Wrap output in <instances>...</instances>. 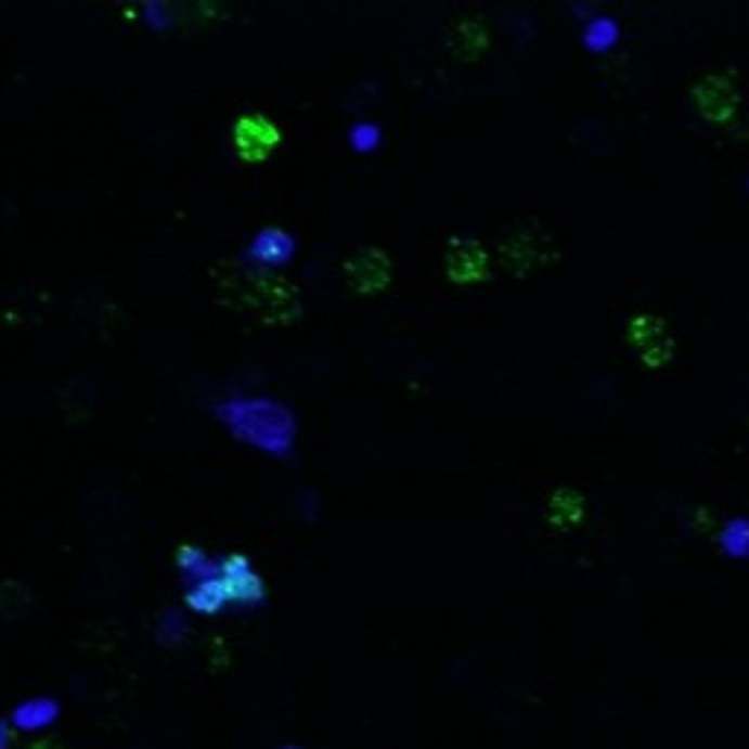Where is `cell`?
Masks as SVG:
<instances>
[{
  "mask_svg": "<svg viewBox=\"0 0 749 749\" xmlns=\"http://www.w3.org/2000/svg\"><path fill=\"white\" fill-rule=\"evenodd\" d=\"M583 518V498L571 489H559L547 504V521L559 527H571Z\"/></svg>",
  "mask_w": 749,
  "mask_h": 749,
  "instance_id": "obj_11",
  "label": "cell"
},
{
  "mask_svg": "<svg viewBox=\"0 0 749 749\" xmlns=\"http://www.w3.org/2000/svg\"><path fill=\"white\" fill-rule=\"evenodd\" d=\"M671 351H673V343H671V337L664 334L662 340H656V343H650V346H644L642 361L647 363V366H662V363L671 361Z\"/></svg>",
  "mask_w": 749,
  "mask_h": 749,
  "instance_id": "obj_14",
  "label": "cell"
},
{
  "mask_svg": "<svg viewBox=\"0 0 749 749\" xmlns=\"http://www.w3.org/2000/svg\"><path fill=\"white\" fill-rule=\"evenodd\" d=\"M498 255H501V261H504L509 273L527 275L554 261L556 244L554 237L539 225H516L513 232H506L501 237Z\"/></svg>",
  "mask_w": 749,
  "mask_h": 749,
  "instance_id": "obj_2",
  "label": "cell"
},
{
  "mask_svg": "<svg viewBox=\"0 0 749 749\" xmlns=\"http://www.w3.org/2000/svg\"><path fill=\"white\" fill-rule=\"evenodd\" d=\"M229 601L225 594V585L220 583V577H208V580H199V583L188 592L185 604L194 609V612H217L220 606Z\"/></svg>",
  "mask_w": 749,
  "mask_h": 749,
  "instance_id": "obj_10",
  "label": "cell"
},
{
  "mask_svg": "<svg viewBox=\"0 0 749 749\" xmlns=\"http://www.w3.org/2000/svg\"><path fill=\"white\" fill-rule=\"evenodd\" d=\"M56 718H59L56 700L39 697V700H29V702H24V706H18L15 714H12L10 726H15V729H21V732H39V729H48L50 723L56 721Z\"/></svg>",
  "mask_w": 749,
  "mask_h": 749,
  "instance_id": "obj_9",
  "label": "cell"
},
{
  "mask_svg": "<svg viewBox=\"0 0 749 749\" xmlns=\"http://www.w3.org/2000/svg\"><path fill=\"white\" fill-rule=\"evenodd\" d=\"M217 577L225 585L229 601H234V604H258L263 597L261 577L255 574L246 556H229L225 563H220Z\"/></svg>",
  "mask_w": 749,
  "mask_h": 749,
  "instance_id": "obj_6",
  "label": "cell"
},
{
  "mask_svg": "<svg viewBox=\"0 0 749 749\" xmlns=\"http://www.w3.org/2000/svg\"><path fill=\"white\" fill-rule=\"evenodd\" d=\"M445 270L457 284L480 282L489 273V255L472 237H451L445 246Z\"/></svg>",
  "mask_w": 749,
  "mask_h": 749,
  "instance_id": "obj_4",
  "label": "cell"
},
{
  "mask_svg": "<svg viewBox=\"0 0 749 749\" xmlns=\"http://www.w3.org/2000/svg\"><path fill=\"white\" fill-rule=\"evenodd\" d=\"M179 568L188 571V574H203V580L211 577V563H208V556L199 547H182L179 551Z\"/></svg>",
  "mask_w": 749,
  "mask_h": 749,
  "instance_id": "obj_13",
  "label": "cell"
},
{
  "mask_svg": "<svg viewBox=\"0 0 749 749\" xmlns=\"http://www.w3.org/2000/svg\"><path fill=\"white\" fill-rule=\"evenodd\" d=\"M343 273H346V282L351 284V290L375 293L380 287H387L392 267H389L387 253H380L375 246H366V249H358L351 255L346 267H343Z\"/></svg>",
  "mask_w": 749,
  "mask_h": 749,
  "instance_id": "obj_3",
  "label": "cell"
},
{
  "mask_svg": "<svg viewBox=\"0 0 749 749\" xmlns=\"http://www.w3.org/2000/svg\"><path fill=\"white\" fill-rule=\"evenodd\" d=\"M282 749H299V747H282Z\"/></svg>",
  "mask_w": 749,
  "mask_h": 749,
  "instance_id": "obj_15",
  "label": "cell"
},
{
  "mask_svg": "<svg viewBox=\"0 0 749 749\" xmlns=\"http://www.w3.org/2000/svg\"><path fill=\"white\" fill-rule=\"evenodd\" d=\"M211 284L215 293L229 308L249 313L255 320L284 325L302 313L299 290L284 275L267 270V267H249V263L220 258L211 267Z\"/></svg>",
  "mask_w": 749,
  "mask_h": 749,
  "instance_id": "obj_1",
  "label": "cell"
},
{
  "mask_svg": "<svg viewBox=\"0 0 749 749\" xmlns=\"http://www.w3.org/2000/svg\"><path fill=\"white\" fill-rule=\"evenodd\" d=\"M487 24H483V18H475V15L457 18L448 27V48L460 59H477L487 50Z\"/></svg>",
  "mask_w": 749,
  "mask_h": 749,
  "instance_id": "obj_8",
  "label": "cell"
},
{
  "mask_svg": "<svg viewBox=\"0 0 749 749\" xmlns=\"http://www.w3.org/2000/svg\"><path fill=\"white\" fill-rule=\"evenodd\" d=\"M662 320H656L650 313H642V317H635V320L630 322V343H635L638 349H644V346H650V343L656 340H662Z\"/></svg>",
  "mask_w": 749,
  "mask_h": 749,
  "instance_id": "obj_12",
  "label": "cell"
},
{
  "mask_svg": "<svg viewBox=\"0 0 749 749\" xmlns=\"http://www.w3.org/2000/svg\"><path fill=\"white\" fill-rule=\"evenodd\" d=\"M234 146L246 162H261L275 144H279V129L263 115H244L234 124Z\"/></svg>",
  "mask_w": 749,
  "mask_h": 749,
  "instance_id": "obj_5",
  "label": "cell"
},
{
  "mask_svg": "<svg viewBox=\"0 0 749 749\" xmlns=\"http://www.w3.org/2000/svg\"><path fill=\"white\" fill-rule=\"evenodd\" d=\"M694 103L700 108V115L723 124V120H729V117L735 115V108H738V94H735L729 79L721 77V74H711V77H706L700 86L694 88Z\"/></svg>",
  "mask_w": 749,
  "mask_h": 749,
  "instance_id": "obj_7",
  "label": "cell"
}]
</instances>
